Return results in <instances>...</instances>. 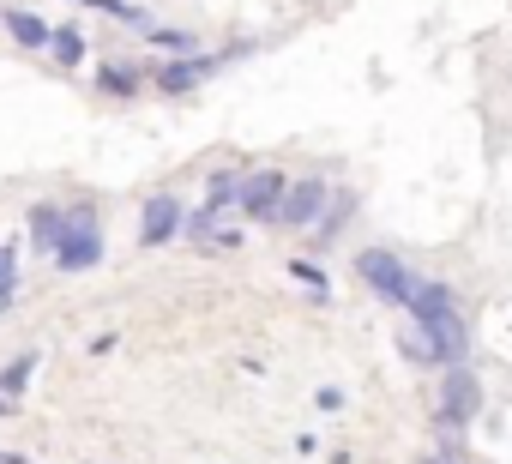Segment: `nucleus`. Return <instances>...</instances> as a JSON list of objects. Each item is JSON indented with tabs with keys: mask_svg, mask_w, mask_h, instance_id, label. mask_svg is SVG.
I'll list each match as a JSON object with an SVG mask.
<instances>
[{
	"mask_svg": "<svg viewBox=\"0 0 512 464\" xmlns=\"http://www.w3.org/2000/svg\"><path fill=\"white\" fill-rule=\"evenodd\" d=\"M0 25H7V37L19 43V49H49V19L43 13H31V7H0Z\"/></svg>",
	"mask_w": 512,
	"mask_h": 464,
	"instance_id": "9b49d317",
	"label": "nucleus"
},
{
	"mask_svg": "<svg viewBox=\"0 0 512 464\" xmlns=\"http://www.w3.org/2000/svg\"><path fill=\"white\" fill-rule=\"evenodd\" d=\"M13 296H19V284H0V314L13 308Z\"/></svg>",
	"mask_w": 512,
	"mask_h": 464,
	"instance_id": "4be33fe9",
	"label": "nucleus"
},
{
	"mask_svg": "<svg viewBox=\"0 0 512 464\" xmlns=\"http://www.w3.org/2000/svg\"><path fill=\"white\" fill-rule=\"evenodd\" d=\"M0 284H19V242L0 236Z\"/></svg>",
	"mask_w": 512,
	"mask_h": 464,
	"instance_id": "aec40b11",
	"label": "nucleus"
},
{
	"mask_svg": "<svg viewBox=\"0 0 512 464\" xmlns=\"http://www.w3.org/2000/svg\"><path fill=\"white\" fill-rule=\"evenodd\" d=\"M253 43H235V49H193V55H169V61H151V85L163 97H187L199 85H211L235 55H247Z\"/></svg>",
	"mask_w": 512,
	"mask_h": 464,
	"instance_id": "f03ea898",
	"label": "nucleus"
},
{
	"mask_svg": "<svg viewBox=\"0 0 512 464\" xmlns=\"http://www.w3.org/2000/svg\"><path fill=\"white\" fill-rule=\"evenodd\" d=\"M187 236V205L175 199V193H151L145 205H139V248L151 254V248H169V242H181Z\"/></svg>",
	"mask_w": 512,
	"mask_h": 464,
	"instance_id": "0eeeda50",
	"label": "nucleus"
},
{
	"mask_svg": "<svg viewBox=\"0 0 512 464\" xmlns=\"http://www.w3.org/2000/svg\"><path fill=\"white\" fill-rule=\"evenodd\" d=\"M452 458H458V452H446V446H440V452H434V458H422V464H452Z\"/></svg>",
	"mask_w": 512,
	"mask_h": 464,
	"instance_id": "b1692460",
	"label": "nucleus"
},
{
	"mask_svg": "<svg viewBox=\"0 0 512 464\" xmlns=\"http://www.w3.org/2000/svg\"><path fill=\"white\" fill-rule=\"evenodd\" d=\"M404 314H410L416 332L434 344V362H440V368L470 362V326H464V308H458V290H452V284H440V278H416Z\"/></svg>",
	"mask_w": 512,
	"mask_h": 464,
	"instance_id": "f257e3e1",
	"label": "nucleus"
},
{
	"mask_svg": "<svg viewBox=\"0 0 512 464\" xmlns=\"http://www.w3.org/2000/svg\"><path fill=\"white\" fill-rule=\"evenodd\" d=\"M326 199H332V187H326L320 175L290 181V187H284V205H278V229H314L320 211H326Z\"/></svg>",
	"mask_w": 512,
	"mask_h": 464,
	"instance_id": "6e6552de",
	"label": "nucleus"
},
{
	"mask_svg": "<svg viewBox=\"0 0 512 464\" xmlns=\"http://www.w3.org/2000/svg\"><path fill=\"white\" fill-rule=\"evenodd\" d=\"M73 7H85V13H103V19H115V25H133L139 37L157 25V19H151V7H139V0H73Z\"/></svg>",
	"mask_w": 512,
	"mask_h": 464,
	"instance_id": "ddd939ff",
	"label": "nucleus"
},
{
	"mask_svg": "<svg viewBox=\"0 0 512 464\" xmlns=\"http://www.w3.org/2000/svg\"><path fill=\"white\" fill-rule=\"evenodd\" d=\"M61 272H97L103 266V211L97 205H67V229L55 242Z\"/></svg>",
	"mask_w": 512,
	"mask_h": 464,
	"instance_id": "7ed1b4c3",
	"label": "nucleus"
},
{
	"mask_svg": "<svg viewBox=\"0 0 512 464\" xmlns=\"http://www.w3.org/2000/svg\"><path fill=\"white\" fill-rule=\"evenodd\" d=\"M356 278L368 284V296H374L380 308H404V302H410V284H416V272H410L392 248H362V254H356Z\"/></svg>",
	"mask_w": 512,
	"mask_h": 464,
	"instance_id": "39448f33",
	"label": "nucleus"
},
{
	"mask_svg": "<svg viewBox=\"0 0 512 464\" xmlns=\"http://www.w3.org/2000/svg\"><path fill=\"white\" fill-rule=\"evenodd\" d=\"M314 404H320V410H344V392H338V386H320Z\"/></svg>",
	"mask_w": 512,
	"mask_h": 464,
	"instance_id": "412c9836",
	"label": "nucleus"
},
{
	"mask_svg": "<svg viewBox=\"0 0 512 464\" xmlns=\"http://www.w3.org/2000/svg\"><path fill=\"white\" fill-rule=\"evenodd\" d=\"M452 464H464V458H452Z\"/></svg>",
	"mask_w": 512,
	"mask_h": 464,
	"instance_id": "393cba45",
	"label": "nucleus"
},
{
	"mask_svg": "<svg viewBox=\"0 0 512 464\" xmlns=\"http://www.w3.org/2000/svg\"><path fill=\"white\" fill-rule=\"evenodd\" d=\"M145 85H151V61H103L97 67V91L115 103H133Z\"/></svg>",
	"mask_w": 512,
	"mask_h": 464,
	"instance_id": "1a4fd4ad",
	"label": "nucleus"
},
{
	"mask_svg": "<svg viewBox=\"0 0 512 464\" xmlns=\"http://www.w3.org/2000/svg\"><path fill=\"white\" fill-rule=\"evenodd\" d=\"M284 187H290V175H284V169H247V175H241V187H235V211H241L247 223H278Z\"/></svg>",
	"mask_w": 512,
	"mask_h": 464,
	"instance_id": "423d86ee",
	"label": "nucleus"
},
{
	"mask_svg": "<svg viewBox=\"0 0 512 464\" xmlns=\"http://www.w3.org/2000/svg\"><path fill=\"white\" fill-rule=\"evenodd\" d=\"M235 187H241V169H211V175H205V205L235 211Z\"/></svg>",
	"mask_w": 512,
	"mask_h": 464,
	"instance_id": "f3484780",
	"label": "nucleus"
},
{
	"mask_svg": "<svg viewBox=\"0 0 512 464\" xmlns=\"http://www.w3.org/2000/svg\"><path fill=\"white\" fill-rule=\"evenodd\" d=\"M61 229H67V205H55V199H37V205H31V248L55 260Z\"/></svg>",
	"mask_w": 512,
	"mask_h": 464,
	"instance_id": "f8f14e48",
	"label": "nucleus"
},
{
	"mask_svg": "<svg viewBox=\"0 0 512 464\" xmlns=\"http://www.w3.org/2000/svg\"><path fill=\"white\" fill-rule=\"evenodd\" d=\"M0 416H19V398H7V392H0Z\"/></svg>",
	"mask_w": 512,
	"mask_h": 464,
	"instance_id": "5701e85b",
	"label": "nucleus"
},
{
	"mask_svg": "<svg viewBox=\"0 0 512 464\" xmlns=\"http://www.w3.org/2000/svg\"><path fill=\"white\" fill-rule=\"evenodd\" d=\"M476 416H482V380H476V368H470V362L440 368V398H434L440 434H464Z\"/></svg>",
	"mask_w": 512,
	"mask_h": 464,
	"instance_id": "20e7f679",
	"label": "nucleus"
},
{
	"mask_svg": "<svg viewBox=\"0 0 512 464\" xmlns=\"http://www.w3.org/2000/svg\"><path fill=\"white\" fill-rule=\"evenodd\" d=\"M37 362H43V350H19L7 368H0V392H7V398H19L25 386H31V374H37Z\"/></svg>",
	"mask_w": 512,
	"mask_h": 464,
	"instance_id": "2eb2a0df",
	"label": "nucleus"
},
{
	"mask_svg": "<svg viewBox=\"0 0 512 464\" xmlns=\"http://www.w3.org/2000/svg\"><path fill=\"white\" fill-rule=\"evenodd\" d=\"M290 278H296L314 302H332V278H326V266H314V260H302V254H296V260H290Z\"/></svg>",
	"mask_w": 512,
	"mask_h": 464,
	"instance_id": "a211bd4d",
	"label": "nucleus"
},
{
	"mask_svg": "<svg viewBox=\"0 0 512 464\" xmlns=\"http://www.w3.org/2000/svg\"><path fill=\"white\" fill-rule=\"evenodd\" d=\"M398 350H404V362H416V368H440V362H434V344H428L416 326H404V332H398Z\"/></svg>",
	"mask_w": 512,
	"mask_h": 464,
	"instance_id": "6ab92c4d",
	"label": "nucleus"
},
{
	"mask_svg": "<svg viewBox=\"0 0 512 464\" xmlns=\"http://www.w3.org/2000/svg\"><path fill=\"white\" fill-rule=\"evenodd\" d=\"M145 43H151V49H163V55H193V49H199V37H193V31H181V25H151V31H145Z\"/></svg>",
	"mask_w": 512,
	"mask_h": 464,
	"instance_id": "dca6fc26",
	"label": "nucleus"
},
{
	"mask_svg": "<svg viewBox=\"0 0 512 464\" xmlns=\"http://www.w3.org/2000/svg\"><path fill=\"white\" fill-rule=\"evenodd\" d=\"M49 55H55V67L79 73V67H85V55H91V43H85V31H79V25H55V31H49Z\"/></svg>",
	"mask_w": 512,
	"mask_h": 464,
	"instance_id": "4468645a",
	"label": "nucleus"
},
{
	"mask_svg": "<svg viewBox=\"0 0 512 464\" xmlns=\"http://www.w3.org/2000/svg\"><path fill=\"white\" fill-rule=\"evenodd\" d=\"M356 193L350 187H332V199H326V211H320V223L308 229V236H314V248H332L338 236H344V229H350V217H356Z\"/></svg>",
	"mask_w": 512,
	"mask_h": 464,
	"instance_id": "9d476101",
	"label": "nucleus"
}]
</instances>
